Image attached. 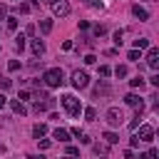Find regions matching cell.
Returning <instances> with one entry per match:
<instances>
[{
  "label": "cell",
  "instance_id": "1",
  "mask_svg": "<svg viewBox=\"0 0 159 159\" xmlns=\"http://www.w3.org/2000/svg\"><path fill=\"white\" fill-rule=\"evenodd\" d=\"M42 82H45V87H50V89L62 87V84H65V72H62L60 67H50V70L42 72Z\"/></svg>",
  "mask_w": 159,
  "mask_h": 159
},
{
  "label": "cell",
  "instance_id": "2",
  "mask_svg": "<svg viewBox=\"0 0 159 159\" xmlns=\"http://www.w3.org/2000/svg\"><path fill=\"white\" fill-rule=\"evenodd\" d=\"M62 107L67 109L70 117L80 119V114H82V104H80V99H77L75 94H62Z\"/></svg>",
  "mask_w": 159,
  "mask_h": 159
},
{
  "label": "cell",
  "instance_id": "3",
  "mask_svg": "<svg viewBox=\"0 0 159 159\" xmlns=\"http://www.w3.org/2000/svg\"><path fill=\"white\" fill-rule=\"evenodd\" d=\"M104 119H107L109 127H122V124H124V112H122L119 107H109V109L104 112Z\"/></svg>",
  "mask_w": 159,
  "mask_h": 159
},
{
  "label": "cell",
  "instance_id": "4",
  "mask_svg": "<svg viewBox=\"0 0 159 159\" xmlns=\"http://www.w3.org/2000/svg\"><path fill=\"white\" fill-rule=\"evenodd\" d=\"M70 82H72V87H75V89H84V87L89 84V75H87L84 70H75Z\"/></svg>",
  "mask_w": 159,
  "mask_h": 159
},
{
  "label": "cell",
  "instance_id": "5",
  "mask_svg": "<svg viewBox=\"0 0 159 159\" xmlns=\"http://www.w3.org/2000/svg\"><path fill=\"white\" fill-rule=\"evenodd\" d=\"M50 7H52V15H57V17H67V15H70V10H72L67 0H55Z\"/></svg>",
  "mask_w": 159,
  "mask_h": 159
},
{
  "label": "cell",
  "instance_id": "6",
  "mask_svg": "<svg viewBox=\"0 0 159 159\" xmlns=\"http://www.w3.org/2000/svg\"><path fill=\"white\" fill-rule=\"evenodd\" d=\"M124 104H127V107H134V109H137V114L144 109V99H142L137 92H129V94L124 97Z\"/></svg>",
  "mask_w": 159,
  "mask_h": 159
},
{
  "label": "cell",
  "instance_id": "7",
  "mask_svg": "<svg viewBox=\"0 0 159 159\" xmlns=\"http://www.w3.org/2000/svg\"><path fill=\"white\" fill-rule=\"evenodd\" d=\"M137 129H139V132H134V134H137L139 142H152V139H154V127H152V124H139Z\"/></svg>",
  "mask_w": 159,
  "mask_h": 159
},
{
  "label": "cell",
  "instance_id": "8",
  "mask_svg": "<svg viewBox=\"0 0 159 159\" xmlns=\"http://www.w3.org/2000/svg\"><path fill=\"white\" fill-rule=\"evenodd\" d=\"M144 60H147V65H149L152 70H157V67H159V47H147Z\"/></svg>",
  "mask_w": 159,
  "mask_h": 159
},
{
  "label": "cell",
  "instance_id": "9",
  "mask_svg": "<svg viewBox=\"0 0 159 159\" xmlns=\"http://www.w3.org/2000/svg\"><path fill=\"white\" fill-rule=\"evenodd\" d=\"M30 50H32L35 57H40V55H45V42H42L40 37H32V40H30Z\"/></svg>",
  "mask_w": 159,
  "mask_h": 159
},
{
  "label": "cell",
  "instance_id": "10",
  "mask_svg": "<svg viewBox=\"0 0 159 159\" xmlns=\"http://www.w3.org/2000/svg\"><path fill=\"white\" fill-rule=\"evenodd\" d=\"M132 15H134V17H139L142 22H144V20H149V10H147V7H142L139 2H137V5H132Z\"/></svg>",
  "mask_w": 159,
  "mask_h": 159
},
{
  "label": "cell",
  "instance_id": "11",
  "mask_svg": "<svg viewBox=\"0 0 159 159\" xmlns=\"http://www.w3.org/2000/svg\"><path fill=\"white\" fill-rule=\"evenodd\" d=\"M70 137H72V134H70L67 129H62V127H57V129L52 132V139H57V142H62V144H67V142H70Z\"/></svg>",
  "mask_w": 159,
  "mask_h": 159
},
{
  "label": "cell",
  "instance_id": "12",
  "mask_svg": "<svg viewBox=\"0 0 159 159\" xmlns=\"http://www.w3.org/2000/svg\"><path fill=\"white\" fill-rule=\"evenodd\" d=\"M92 94H94V99H99V97H107V94H109V84H107V82H99V84L94 87V92H92Z\"/></svg>",
  "mask_w": 159,
  "mask_h": 159
},
{
  "label": "cell",
  "instance_id": "13",
  "mask_svg": "<svg viewBox=\"0 0 159 159\" xmlns=\"http://www.w3.org/2000/svg\"><path fill=\"white\" fill-rule=\"evenodd\" d=\"M92 152H94L97 157H107V154H109V144H102V142H94V144H92Z\"/></svg>",
  "mask_w": 159,
  "mask_h": 159
},
{
  "label": "cell",
  "instance_id": "14",
  "mask_svg": "<svg viewBox=\"0 0 159 159\" xmlns=\"http://www.w3.org/2000/svg\"><path fill=\"white\" fill-rule=\"evenodd\" d=\"M129 87H132V89H139V92H142V89L147 87V80H144L142 75H137L134 80H129Z\"/></svg>",
  "mask_w": 159,
  "mask_h": 159
},
{
  "label": "cell",
  "instance_id": "15",
  "mask_svg": "<svg viewBox=\"0 0 159 159\" xmlns=\"http://www.w3.org/2000/svg\"><path fill=\"white\" fill-rule=\"evenodd\" d=\"M10 107H12L15 114H27V107H25V102H20V99H10Z\"/></svg>",
  "mask_w": 159,
  "mask_h": 159
},
{
  "label": "cell",
  "instance_id": "16",
  "mask_svg": "<svg viewBox=\"0 0 159 159\" xmlns=\"http://www.w3.org/2000/svg\"><path fill=\"white\" fill-rule=\"evenodd\" d=\"M45 134H47V124H35V127H32V137H35V139H42Z\"/></svg>",
  "mask_w": 159,
  "mask_h": 159
},
{
  "label": "cell",
  "instance_id": "17",
  "mask_svg": "<svg viewBox=\"0 0 159 159\" xmlns=\"http://www.w3.org/2000/svg\"><path fill=\"white\" fill-rule=\"evenodd\" d=\"M132 45H134V50H139V52H142V50H147V47H152L147 37H137V40H134Z\"/></svg>",
  "mask_w": 159,
  "mask_h": 159
},
{
  "label": "cell",
  "instance_id": "18",
  "mask_svg": "<svg viewBox=\"0 0 159 159\" xmlns=\"http://www.w3.org/2000/svg\"><path fill=\"white\" fill-rule=\"evenodd\" d=\"M102 139H104V144H117V142H119V134H114V132H104Z\"/></svg>",
  "mask_w": 159,
  "mask_h": 159
},
{
  "label": "cell",
  "instance_id": "19",
  "mask_svg": "<svg viewBox=\"0 0 159 159\" xmlns=\"http://www.w3.org/2000/svg\"><path fill=\"white\" fill-rule=\"evenodd\" d=\"M82 114H84L87 122H92V119L97 117V109H94V107H82Z\"/></svg>",
  "mask_w": 159,
  "mask_h": 159
},
{
  "label": "cell",
  "instance_id": "20",
  "mask_svg": "<svg viewBox=\"0 0 159 159\" xmlns=\"http://www.w3.org/2000/svg\"><path fill=\"white\" fill-rule=\"evenodd\" d=\"M5 20H7V30H10V32H15V30H17V25H20V22H17V17H15V15H7Z\"/></svg>",
  "mask_w": 159,
  "mask_h": 159
},
{
  "label": "cell",
  "instance_id": "21",
  "mask_svg": "<svg viewBox=\"0 0 159 159\" xmlns=\"http://www.w3.org/2000/svg\"><path fill=\"white\" fill-rule=\"evenodd\" d=\"M40 32H42V35L52 32V20H40Z\"/></svg>",
  "mask_w": 159,
  "mask_h": 159
},
{
  "label": "cell",
  "instance_id": "22",
  "mask_svg": "<svg viewBox=\"0 0 159 159\" xmlns=\"http://www.w3.org/2000/svg\"><path fill=\"white\" fill-rule=\"evenodd\" d=\"M127 60H132V62H139V60H142V52H139V50H134V47H132V50H129V52H127Z\"/></svg>",
  "mask_w": 159,
  "mask_h": 159
},
{
  "label": "cell",
  "instance_id": "23",
  "mask_svg": "<svg viewBox=\"0 0 159 159\" xmlns=\"http://www.w3.org/2000/svg\"><path fill=\"white\" fill-rule=\"evenodd\" d=\"M15 50H17V52L25 50V35H17V37H15Z\"/></svg>",
  "mask_w": 159,
  "mask_h": 159
},
{
  "label": "cell",
  "instance_id": "24",
  "mask_svg": "<svg viewBox=\"0 0 159 159\" xmlns=\"http://www.w3.org/2000/svg\"><path fill=\"white\" fill-rule=\"evenodd\" d=\"M122 37H124V30H114V35H112V40H114V45H117V47L122 45Z\"/></svg>",
  "mask_w": 159,
  "mask_h": 159
},
{
  "label": "cell",
  "instance_id": "25",
  "mask_svg": "<svg viewBox=\"0 0 159 159\" xmlns=\"http://www.w3.org/2000/svg\"><path fill=\"white\" fill-rule=\"evenodd\" d=\"M127 72H129L127 65H117V67H114V75H117V77H127Z\"/></svg>",
  "mask_w": 159,
  "mask_h": 159
},
{
  "label": "cell",
  "instance_id": "26",
  "mask_svg": "<svg viewBox=\"0 0 159 159\" xmlns=\"http://www.w3.org/2000/svg\"><path fill=\"white\" fill-rule=\"evenodd\" d=\"M30 10H32V7H30L27 2H17V12H22V15H27Z\"/></svg>",
  "mask_w": 159,
  "mask_h": 159
},
{
  "label": "cell",
  "instance_id": "27",
  "mask_svg": "<svg viewBox=\"0 0 159 159\" xmlns=\"http://www.w3.org/2000/svg\"><path fill=\"white\" fill-rule=\"evenodd\" d=\"M7 70H10V72H17V70H20V60H10V62H7Z\"/></svg>",
  "mask_w": 159,
  "mask_h": 159
},
{
  "label": "cell",
  "instance_id": "28",
  "mask_svg": "<svg viewBox=\"0 0 159 159\" xmlns=\"http://www.w3.org/2000/svg\"><path fill=\"white\" fill-rule=\"evenodd\" d=\"M99 75H102V77H109V75H112V67H109V65H99Z\"/></svg>",
  "mask_w": 159,
  "mask_h": 159
},
{
  "label": "cell",
  "instance_id": "29",
  "mask_svg": "<svg viewBox=\"0 0 159 159\" xmlns=\"http://www.w3.org/2000/svg\"><path fill=\"white\" fill-rule=\"evenodd\" d=\"M17 99H20V102H27V99H32V92H30V89H22Z\"/></svg>",
  "mask_w": 159,
  "mask_h": 159
},
{
  "label": "cell",
  "instance_id": "30",
  "mask_svg": "<svg viewBox=\"0 0 159 159\" xmlns=\"http://www.w3.org/2000/svg\"><path fill=\"white\" fill-rule=\"evenodd\" d=\"M65 154H67V157H80V149H77V147H72V144H70V147H67V149H65Z\"/></svg>",
  "mask_w": 159,
  "mask_h": 159
},
{
  "label": "cell",
  "instance_id": "31",
  "mask_svg": "<svg viewBox=\"0 0 159 159\" xmlns=\"http://www.w3.org/2000/svg\"><path fill=\"white\" fill-rule=\"evenodd\" d=\"M0 87H2V89H10V87H12V80H7V77H0Z\"/></svg>",
  "mask_w": 159,
  "mask_h": 159
},
{
  "label": "cell",
  "instance_id": "32",
  "mask_svg": "<svg viewBox=\"0 0 159 159\" xmlns=\"http://www.w3.org/2000/svg\"><path fill=\"white\" fill-rule=\"evenodd\" d=\"M104 32H107V27H104V25H94V35H97V37H102Z\"/></svg>",
  "mask_w": 159,
  "mask_h": 159
},
{
  "label": "cell",
  "instance_id": "33",
  "mask_svg": "<svg viewBox=\"0 0 159 159\" xmlns=\"http://www.w3.org/2000/svg\"><path fill=\"white\" fill-rule=\"evenodd\" d=\"M37 144H40V149H50V147H52L50 139H37Z\"/></svg>",
  "mask_w": 159,
  "mask_h": 159
},
{
  "label": "cell",
  "instance_id": "34",
  "mask_svg": "<svg viewBox=\"0 0 159 159\" xmlns=\"http://www.w3.org/2000/svg\"><path fill=\"white\" fill-rule=\"evenodd\" d=\"M94 62H97V57H94L92 52H89V55H84V65H94Z\"/></svg>",
  "mask_w": 159,
  "mask_h": 159
},
{
  "label": "cell",
  "instance_id": "35",
  "mask_svg": "<svg viewBox=\"0 0 159 159\" xmlns=\"http://www.w3.org/2000/svg\"><path fill=\"white\" fill-rule=\"evenodd\" d=\"M137 127H139V114H137V117L129 122V129H132V132H137Z\"/></svg>",
  "mask_w": 159,
  "mask_h": 159
},
{
  "label": "cell",
  "instance_id": "36",
  "mask_svg": "<svg viewBox=\"0 0 159 159\" xmlns=\"http://www.w3.org/2000/svg\"><path fill=\"white\" fill-rule=\"evenodd\" d=\"M80 142H82V144H92V137H89V134H84V132H82V134H80Z\"/></svg>",
  "mask_w": 159,
  "mask_h": 159
},
{
  "label": "cell",
  "instance_id": "37",
  "mask_svg": "<svg viewBox=\"0 0 159 159\" xmlns=\"http://www.w3.org/2000/svg\"><path fill=\"white\" fill-rule=\"evenodd\" d=\"M149 84H152V87H159V75H152V77H149Z\"/></svg>",
  "mask_w": 159,
  "mask_h": 159
},
{
  "label": "cell",
  "instance_id": "38",
  "mask_svg": "<svg viewBox=\"0 0 159 159\" xmlns=\"http://www.w3.org/2000/svg\"><path fill=\"white\" fill-rule=\"evenodd\" d=\"M5 17H7V5L2 2V5H0V20H5Z\"/></svg>",
  "mask_w": 159,
  "mask_h": 159
},
{
  "label": "cell",
  "instance_id": "39",
  "mask_svg": "<svg viewBox=\"0 0 159 159\" xmlns=\"http://www.w3.org/2000/svg\"><path fill=\"white\" fill-rule=\"evenodd\" d=\"M72 47H75V45H72V42H70V40H65V42H62V50H65V52H70V50H72Z\"/></svg>",
  "mask_w": 159,
  "mask_h": 159
},
{
  "label": "cell",
  "instance_id": "40",
  "mask_svg": "<svg viewBox=\"0 0 159 159\" xmlns=\"http://www.w3.org/2000/svg\"><path fill=\"white\" fill-rule=\"evenodd\" d=\"M129 147H139V139H137V134H132V137H129Z\"/></svg>",
  "mask_w": 159,
  "mask_h": 159
},
{
  "label": "cell",
  "instance_id": "41",
  "mask_svg": "<svg viewBox=\"0 0 159 159\" xmlns=\"http://www.w3.org/2000/svg\"><path fill=\"white\" fill-rule=\"evenodd\" d=\"M92 7H97V10H102V7H104V2H102V0H92Z\"/></svg>",
  "mask_w": 159,
  "mask_h": 159
},
{
  "label": "cell",
  "instance_id": "42",
  "mask_svg": "<svg viewBox=\"0 0 159 159\" xmlns=\"http://www.w3.org/2000/svg\"><path fill=\"white\" fill-rule=\"evenodd\" d=\"M25 35H30V37H32V35H35V25H27V27H25Z\"/></svg>",
  "mask_w": 159,
  "mask_h": 159
},
{
  "label": "cell",
  "instance_id": "43",
  "mask_svg": "<svg viewBox=\"0 0 159 159\" xmlns=\"http://www.w3.org/2000/svg\"><path fill=\"white\" fill-rule=\"evenodd\" d=\"M124 159H134V152L132 149H124Z\"/></svg>",
  "mask_w": 159,
  "mask_h": 159
},
{
  "label": "cell",
  "instance_id": "44",
  "mask_svg": "<svg viewBox=\"0 0 159 159\" xmlns=\"http://www.w3.org/2000/svg\"><path fill=\"white\" fill-rule=\"evenodd\" d=\"M5 104H7V99H5V94H0V109H5Z\"/></svg>",
  "mask_w": 159,
  "mask_h": 159
},
{
  "label": "cell",
  "instance_id": "45",
  "mask_svg": "<svg viewBox=\"0 0 159 159\" xmlns=\"http://www.w3.org/2000/svg\"><path fill=\"white\" fill-rule=\"evenodd\" d=\"M27 159H45L42 154H27Z\"/></svg>",
  "mask_w": 159,
  "mask_h": 159
},
{
  "label": "cell",
  "instance_id": "46",
  "mask_svg": "<svg viewBox=\"0 0 159 159\" xmlns=\"http://www.w3.org/2000/svg\"><path fill=\"white\" fill-rule=\"evenodd\" d=\"M80 2H82V5H92V0H80Z\"/></svg>",
  "mask_w": 159,
  "mask_h": 159
},
{
  "label": "cell",
  "instance_id": "47",
  "mask_svg": "<svg viewBox=\"0 0 159 159\" xmlns=\"http://www.w3.org/2000/svg\"><path fill=\"white\" fill-rule=\"evenodd\" d=\"M40 2H47V5H52V2H55V0H40Z\"/></svg>",
  "mask_w": 159,
  "mask_h": 159
},
{
  "label": "cell",
  "instance_id": "48",
  "mask_svg": "<svg viewBox=\"0 0 159 159\" xmlns=\"http://www.w3.org/2000/svg\"><path fill=\"white\" fill-rule=\"evenodd\" d=\"M10 2H22V0H10Z\"/></svg>",
  "mask_w": 159,
  "mask_h": 159
},
{
  "label": "cell",
  "instance_id": "49",
  "mask_svg": "<svg viewBox=\"0 0 159 159\" xmlns=\"http://www.w3.org/2000/svg\"><path fill=\"white\" fill-rule=\"evenodd\" d=\"M0 77H2V75H0Z\"/></svg>",
  "mask_w": 159,
  "mask_h": 159
}]
</instances>
